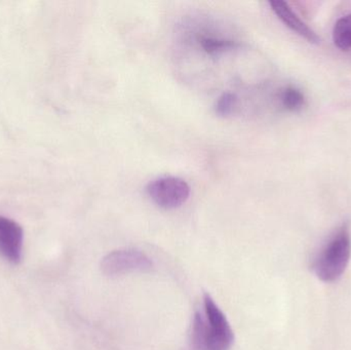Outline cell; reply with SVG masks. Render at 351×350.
I'll list each match as a JSON object with an SVG mask.
<instances>
[{"mask_svg":"<svg viewBox=\"0 0 351 350\" xmlns=\"http://www.w3.org/2000/svg\"><path fill=\"white\" fill-rule=\"evenodd\" d=\"M234 334L222 310L204 294L202 310L192 321L190 350H230Z\"/></svg>","mask_w":351,"mask_h":350,"instance_id":"6da1fadb","label":"cell"},{"mask_svg":"<svg viewBox=\"0 0 351 350\" xmlns=\"http://www.w3.org/2000/svg\"><path fill=\"white\" fill-rule=\"evenodd\" d=\"M351 257V236L348 225L341 226L315 256L311 268L325 283L337 281L346 271Z\"/></svg>","mask_w":351,"mask_h":350,"instance_id":"7a4b0ae2","label":"cell"},{"mask_svg":"<svg viewBox=\"0 0 351 350\" xmlns=\"http://www.w3.org/2000/svg\"><path fill=\"white\" fill-rule=\"evenodd\" d=\"M146 192L158 207L172 210L188 201L191 189L183 179L166 176L152 181L146 187Z\"/></svg>","mask_w":351,"mask_h":350,"instance_id":"3957f363","label":"cell"},{"mask_svg":"<svg viewBox=\"0 0 351 350\" xmlns=\"http://www.w3.org/2000/svg\"><path fill=\"white\" fill-rule=\"evenodd\" d=\"M103 273L109 277L142 273L152 269V262L149 257L136 249H123L109 253L103 259Z\"/></svg>","mask_w":351,"mask_h":350,"instance_id":"277c9868","label":"cell"},{"mask_svg":"<svg viewBox=\"0 0 351 350\" xmlns=\"http://www.w3.org/2000/svg\"><path fill=\"white\" fill-rule=\"evenodd\" d=\"M22 246L21 226L12 220L0 216V255L10 262L18 263L22 255Z\"/></svg>","mask_w":351,"mask_h":350,"instance_id":"5b68a950","label":"cell"},{"mask_svg":"<svg viewBox=\"0 0 351 350\" xmlns=\"http://www.w3.org/2000/svg\"><path fill=\"white\" fill-rule=\"evenodd\" d=\"M269 5L271 6L274 14L278 18L286 25L287 27L294 31L297 34L300 35L303 38L311 43H319V37L317 33L306 24L303 22L298 14L292 10L287 2L284 1H270Z\"/></svg>","mask_w":351,"mask_h":350,"instance_id":"8992f818","label":"cell"},{"mask_svg":"<svg viewBox=\"0 0 351 350\" xmlns=\"http://www.w3.org/2000/svg\"><path fill=\"white\" fill-rule=\"evenodd\" d=\"M195 39L202 49L210 55H220L224 51L241 47L239 41L222 36V35L215 34L212 31H197Z\"/></svg>","mask_w":351,"mask_h":350,"instance_id":"52a82bcc","label":"cell"},{"mask_svg":"<svg viewBox=\"0 0 351 350\" xmlns=\"http://www.w3.org/2000/svg\"><path fill=\"white\" fill-rule=\"evenodd\" d=\"M333 41L341 51H351V14L342 16L334 25Z\"/></svg>","mask_w":351,"mask_h":350,"instance_id":"ba28073f","label":"cell"},{"mask_svg":"<svg viewBox=\"0 0 351 350\" xmlns=\"http://www.w3.org/2000/svg\"><path fill=\"white\" fill-rule=\"evenodd\" d=\"M278 101L285 110L296 112L304 107L305 96L298 88L289 86L280 90Z\"/></svg>","mask_w":351,"mask_h":350,"instance_id":"9c48e42d","label":"cell"},{"mask_svg":"<svg viewBox=\"0 0 351 350\" xmlns=\"http://www.w3.org/2000/svg\"><path fill=\"white\" fill-rule=\"evenodd\" d=\"M237 104V95L232 92H224L216 103V113L220 116H227L234 110Z\"/></svg>","mask_w":351,"mask_h":350,"instance_id":"30bf717a","label":"cell"}]
</instances>
